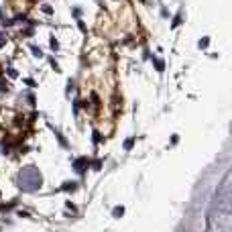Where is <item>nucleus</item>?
Listing matches in <instances>:
<instances>
[{
	"label": "nucleus",
	"instance_id": "3",
	"mask_svg": "<svg viewBox=\"0 0 232 232\" xmlns=\"http://www.w3.org/2000/svg\"><path fill=\"white\" fill-rule=\"evenodd\" d=\"M41 8H43V12H47V14H51V12H53V10H51V6H47V4H43Z\"/></svg>",
	"mask_w": 232,
	"mask_h": 232
},
{
	"label": "nucleus",
	"instance_id": "1",
	"mask_svg": "<svg viewBox=\"0 0 232 232\" xmlns=\"http://www.w3.org/2000/svg\"><path fill=\"white\" fill-rule=\"evenodd\" d=\"M16 183L23 191H35L41 187V173L35 167H25V169H20Z\"/></svg>",
	"mask_w": 232,
	"mask_h": 232
},
{
	"label": "nucleus",
	"instance_id": "2",
	"mask_svg": "<svg viewBox=\"0 0 232 232\" xmlns=\"http://www.w3.org/2000/svg\"><path fill=\"white\" fill-rule=\"evenodd\" d=\"M78 187V183H63V189L65 191H71V189H75Z\"/></svg>",
	"mask_w": 232,
	"mask_h": 232
},
{
	"label": "nucleus",
	"instance_id": "4",
	"mask_svg": "<svg viewBox=\"0 0 232 232\" xmlns=\"http://www.w3.org/2000/svg\"><path fill=\"white\" fill-rule=\"evenodd\" d=\"M122 212H124L122 208H116V210H114V216H122Z\"/></svg>",
	"mask_w": 232,
	"mask_h": 232
}]
</instances>
